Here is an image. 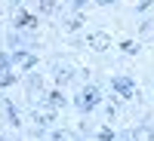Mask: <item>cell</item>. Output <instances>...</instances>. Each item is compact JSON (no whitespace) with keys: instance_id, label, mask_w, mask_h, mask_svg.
Here are the masks:
<instances>
[{"instance_id":"6da1fadb","label":"cell","mask_w":154,"mask_h":141,"mask_svg":"<svg viewBox=\"0 0 154 141\" xmlns=\"http://www.w3.org/2000/svg\"><path fill=\"white\" fill-rule=\"evenodd\" d=\"M111 86L120 92V98H136V86H133V80H126V77H114Z\"/></svg>"},{"instance_id":"7a4b0ae2","label":"cell","mask_w":154,"mask_h":141,"mask_svg":"<svg viewBox=\"0 0 154 141\" xmlns=\"http://www.w3.org/2000/svg\"><path fill=\"white\" fill-rule=\"evenodd\" d=\"M77 104H80L83 110H89V107H96V104H99V89H96V86H89V89H83V92H80V98H77Z\"/></svg>"},{"instance_id":"3957f363","label":"cell","mask_w":154,"mask_h":141,"mask_svg":"<svg viewBox=\"0 0 154 141\" xmlns=\"http://www.w3.org/2000/svg\"><path fill=\"white\" fill-rule=\"evenodd\" d=\"M89 46H93L96 52H105V49L111 46V37L102 34V31H96V34H89Z\"/></svg>"},{"instance_id":"277c9868","label":"cell","mask_w":154,"mask_h":141,"mask_svg":"<svg viewBox=\"0 0 154 141\" xmlns=\"http://www.w3.org/2000/svg\"><path fill=\"white\" fill-rule=\"evenodd\" d=\"M16 25H19V28H37V19L31 16V12H19V16H16Z\"/></svg>"},{"instance_id":"5b68a950","label":"cell","mask_w":154,"mask_h":141,"mask_svg":"<svg viewBox=\"0 0 154 141\" xmlns=\"http://www.w3.org/2000/svg\"><path fill=\"white\" fill-rule=\"evenodd\" d=\"M12 61H16L19 68H34V65H37V58L28 55V52H16V55H12Z\"/></svg>"},{"instance_id":"8992f818","label":"cell","mask_w":154,"mask_h":141,"mask_svg":"<svg viewBox=\"0 0 154 141\" xmlns=\"http://www.w3.org/2000/svg\"><path fill=\"white\" fill-rule=\"evenodd\" d=\"M34 120L40 123V126H46V123H53V110H43V107H37V110H34Z\"/></svg>"},{"instance_id":"52a82bcc","label":"cell","mask_w":154,"mask_h":141,"mask_svg":"<svg viewBox=\"0 0 154 141\" xmlns=\"http://www.w3.org/2000/svg\"><path fill=\"white\" fill-rule=\"evenodd\" d=\"M133 138H136V141H154V132H151V129H136Z\"/></svg>"},{"instance_id":"ba28073f","label":"cell","mask_w":154,"mask_h":141,"mask_svg":"<svg viewBox=\"0 0 154 141\" xmlns=\"http://www.w3.org/2000/svg\"><path fill=\"white\" fill-rule=\"evenodd\" d=\"M49 104H53V107H62V104H65L62 92H49Z\"/></svg>"},{"instance_id":"9c48e42d","label":"cell","mask_w":154,"mask_h":141,"mask_svg":"<svg viewBox=\"0 0 154 141\" xmlns=\"http://www.w3.org/2000/svg\"><path fill=\"white\" fill-rule=\"evenodd\" d=\"M56 80H59V83H68V80H71V71L59 68V71H56Z\"/></svg>"},{"instance_id":"30bf717a","label":"cell","mask_w":154,"mask_h":141,"mask_svg":"<svg viewBox=\"0 0 154 141\" xmlns=\"http://www.w3.org/2000/svg\"><path fill=\"white\" fill-rule=\"evenodd\" d=\"M56 6H59L56 0H40V9H43V12H56Z\"/></svg>"},{"instance_id":"8fae6325","label":"cell","mask_w":154,"mask_h":141,"mask_svg":"<svg viewBox=\"0 0 154 141\" xmlns=\"http://www.w3.org/2000/svg\"><path fill=\"white\" fill-rule=\"evenodd\" d=\"M53 141H77L71 132H59V135H53Z\"/></svg>"},{"instance_id":"7c38bea8","label":"cell","mask_w":154,"mask_h":141,"mask_svg":"<svg viewBox=\"0 0 154 141\" xmlns=\"http://www.w3.org/2000/svg\"><path fill=\"white\" fill-rule=\"evenodd\" d=\"M120 49H123V52H130V55H133V52H139V46H136V43H130V40L120 43Z\"/></svg>"},{"instance_id":"4fadbf2b","label":"cell","mask_w":154,"mask_h":141,"mask_svg":"<svg viewBox=\"0 0 154 141\" xmlns=\"http://www.w3.org/2000/svg\"><path fill=\"white\" fill-rule=\"evenodd\" d=\"M80 25H83V19H80V16H74V19L68 22V28H71V31H77V28H80Z\"/></svg>"},{"instance_id":"5bb4252c","label":"cell","mask_w":154,"mask_h":141,"mask_svg":"<svg viewBox=\"0 0 154 141\" xmlns=\"http://www.w3.org/2000/svg\"><path fill=\"white\" fill-rule=\"evenodd\" d=\"M99 138H102V141H111L114 132H111V129H99Z\"/></svg>"},{"instance_id":"9a60e30c","label":"cell","mask_w":154,"mask_h":141,"mask_svg":"<svg viewBox=\"0 0 154 141\" xmlns=\"http://www.w3.org/2000/svg\"><path fill=\"white\" fill-rule=\"evenodd\" d=\"M9 120H12V126H19V113H16V107L9 104Z\"/></svg>"},{"instance_id":"2e32d148","label":"cell","mask_w":154,"mask_h":141,"mask_svg":"<svg viewBox=\"0 0 154 141\" xmlns=\"http://www.w3.org/2000/svg\"><path fill=\"white\" fill-rule=\"evenodd\" d=\"M74 3H77V6H83V3H86V0H74Z\"/></svg>"},{"instance_id":"e0dca14e","label":"cell","mask_w":154,"mask_h":141,"mask_svg":"<svg viewBox=\"0 0 154 141\" xmlns=\"http://www.w3.org/2000/svg\"><path fill=\"white\" fill-rule=\"evenodd\" d=\"M96 3H111V0H96Z\"/></svg>"}]
</instances>
